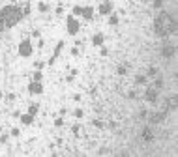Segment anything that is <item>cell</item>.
Instances as JSON below:
<instances>
[{
    "instance_id": "6da1fadb",
    "label": "cell",
    "mask_w": 178,
    "mask_h": 157,
    "mask_svg": "<svg viewBox=\"0 0 178 157\" xmlns=\"http://www.w3.org/2000/svg\"><path fill=\"white\" fill-rule=\"evenodd\" d=\"M154 32L161 37L175 34L176 32V19L167 11H160V15L154 19Z\"/></svg>"
},
{
    "instance_id": "7a4b0ae2",
    "label": "cell",
    "mask_w": 178,
    "mask_h": 157,
    "mask_svg": "<svg viewBox=\"0 0 178 157\" xmlns=\"http://www.w3.org/2000/svg\"><path fill=\"white\" fill-rule=\"evenodd\" d=\"M21 19H23V13H21V7L19 6H4L2 11H0V24L4 28L15 26Z\"/></svg>"
},
{
    "instance_id": "3957f363",
    "label": "cell",
    "mask_w": 178,
    "mask_h": 157,
    "mask_svg": "<svg viewBox=\"0 0 178 157\" xmlns=\"http://www.w3.org/2000/svg\"><path fill=\"white\" fill-rule=\"evenodd\" d=\"M32 51H34V49H32V43H30L28 39L21 41V45H19V54H21V56H24V58H26V56H32Z\"/></svg>"
},
{
    "instance_id": "277c9868",
    "label": "cell",
    "mask_w": 178,
    "mask_h": 157,
    "mask_svg": "<svg viewBox=\"0 0 178 157\" xmlns=\"http://www.w3.org/2000/svg\"><path fill=\"white\" fill-rule=\"evenodd\" d=\"M165 116H167V112H165V110L152 112V114H148V122H150L152 125H158V124H161V122L165 120Z\"/></svg>"
},
{
    "instance_id": "5b68a950",
    "label": "cell",
    "mask_w": 178,
    "mask_h": 157,
    "mask_svg": "<svg viewBox=\"0 0 178 157\" xmlns=\"http://www.w3.org/2000/svg\"><path fill=\"white\" fill-rule=\"evenodd\" d=\"M145 99H146L148 103H156V101H158V90H156L154 86H148L146 92H145Z\"/></svg>"
},
{
    "instance_id": "8992f818",
    "label": "cell",
    "mask_w": 178,
    "mask_h": 157,
    "mask_svg": "<svg viewBox=\"0 0 178 157\" xmlns=\"http://www.w3.org/2000/svg\"><path fill=\"white\" fill-rule=\"evenodd\" d=\"M68 32H69L71 36H75V34L79 32V22L75 21V17H69V19H68Z\"/></svg>"
},
{
    "instance_id": "52a82bcc",
    "label": "cell",
    "mask_w": 178,
    "mask_h": 157,
    "mask_svg": "<svg viewBox=\"0 0 178 157\" xmlns=\"http://www.w3.org/2000/svg\"><path fill=\"white\" fill-rule=\"evenodd\" d=\"M175 52H176L175 45H163V47H161V56H163V58H173Z\"/></svg>"
},
{
    "instance_id": "ba28073f",
    "label": "cell",
    "mask_w": 178,
    "mask_h": 157,
    "mask_svg": "<svg viewBox=\"0 0 178 157\" xmlns=\"http://www.w3.org/2000/svg\"><path fill=\"white\" fill-rule=\"evenodd\" d=\"M141 139H143V142H152V140H154V131H152V127H145V129L141 131Z\"/></svg>"
},
{
    "instance_id": "9c48e42d",
    "label": "cell",
    "mask_w": 178,
    "mask_h": 157,
    "mask_svg": "<svg viewBox=\"0 0 178 157\" xmlns=\"http://www.w3.org/2000/svg\"><path fill=\"white\" fill-rule=\"evenodd\" d=\"M176 105H178V97H176V96H171V97L165 101V109H163V110H165V112L175 110V109H176Z\"/></svg>"
},
{
    "instance_id": "30bf717a",
    "label": "cell",
    "mask_w": 178,
    "mask_h": 157,
    "mask_svg": "<svg viewBox=\"0 0 178 157\" xmlns=\"http://www.w3.org/2000/svg\"><path fill=\"white\" fill-rule=\"evenodd\" d=\"M28 90H30V94H41L43 92V86H41L39 81H32L30 86H28Z\"/></svg>"
},
{
    "instance_id": "8fae6325",
    "label": "cell",
    "mask_w": 178,
    "mask_h": 157,
    "mask_svg": "<svg viewBox=\"0 0 178 157\" xmlns=\"http://www.w3.org/2000/svg\"><path fill=\"white\" fill-rule=\"evenodd\" d=\"M111 9H113V6H111L109 2H103V4L99 6V13H101V15H109Z\"/></svg>"
},
{
    "instance_id": "7c38bea8",
    "label": "cell",
    "mask_w": 178,
    "mask_h": 157,
    "mask_svg": "<svg viewBox=\"0 0 178 157\" xmlns=\"http://www.w3.org/2000/svg\"><path fill=\"white\" fill-rule=\"evenodd\" d=\"M21 122H23V124H24V125H30V124H32V122H34V116H32V114H28V112H26V114H23V116H21Z\"/></svg>"
},
{
    "instance_id": "4fadbf2b",
    "label": "cell",
    "mask_w": 178,
    "mask_h": 157,
    "mask_svg": "<svg viewBox=\"0 0 178 157\" xmlns=\"http://www.w3.org/2000/svg\"><path fill=\"white\" fill-rule=\"evenodd\" d=\"M81 15H84V19H92L94 9H92V7H83V13H81Z\"/></svg>"
},
{
    "instance_id": "5bb4252c",
    "label": "cell",
    "mask_w": 178,
    "mask_h": 157,
    "mask_svg": "<svg viewBox=\"0 0 178 157\" xmlns=\"http://www.w3.org/2000/svg\"><path fill=\"white\" fill-rule=\"evenodd\" d=\"M92 43H94V45H101V43H103V34H96V36L92 37Z\"/></svg>"
},
{
    "instance_id": "9a60e30c",
    "label": "cell",
    "mask_w": 178,
    "mask_h": 157,
    "mask_svg": "<svg viewBox=\"0 0 178 157\" xmlns=\"http://www.w3.org/2000/svg\"><path fill=\"white\" fill-rule=\"evenodd\" d=\"M135 82H137L139 86H145V84H146V77H145V75H137V77H135Z\"/></svg>"
},
{
    "instance_id": "2e32d148",
    "label": "cell",
    "mask_w": 178,
    "mask_h": 157,
    "mask_svg": "<svg viewBox=\"0 0 178 157\" xmlns=\"http://www.w3.org/2000/svg\"><path fill=\"white\" fill-rule=\"evenodd\" d=\"M154 88H156L158 92H160V90L163 88V79H161V77H158V79L154 81Z\"/></svg>"
},
{
    "instance_id": "e0dca14e",
    "label": "cell",
    "mask_w": 178,
    "mask_h": 157,
    "mask_svg": "<svg viewBox=\"0 0 178 157\" xmlns=\"http://www.w3.org/2000/svg\"><path fill=\"white\" fill-rule=\"evenodd\" d=\"M21 13H23V17H26V15L30 13V4H24V6L21 7Z\"/></svg>"
},
{
    "instance_id": "ac0fdd59",
    "label": "cell",
    "mask_w": 178,
    "mask_h": 157,
    "mask_svg": "<svg viewBox=\"0 0 178 157\" xmlns=\"http://www.w3.org/2000/svg\"><path fill=\"white\" fill-rule=\"evenodd\" d=\"M116 73H118V75H126V73H128V66H126V64H124V66H118Z\"/></svg>"
},
{
    "instance_id": "d6986e66",
    "label": "cell",
    "mask_w": 178,
    "mask_h": 157,
    "mask_svg": "<svg viewBox=\"0 0 178 157\" xmlns=\"http://www.w3.org/2000/svg\"><path fill=\"white\" fill-rule=\"evenodd\" d=\"M38 109H39L38 105H30V107H28V114H32V116H34V114L38 112Z\"/></svg>"
},
{
    "instance_id": "ffe728a7",
    "label": "cell",
    "mask_w": 178,
    "mask_h": 157,
    "mask_svg": "<svg viewBox=\"0 0 178 157\" xmlns=\"http://www.w3.org/2000/svg\"><path fill=\"white\" fill-rule=\"evenodd\" d=\"M158 75V69L156 67H148V77H156Z\"/></svg>"
},
{
    "instance_id": "44dd1931",
    "label": "cell",
    "mask_w": 178,
    "mask_h": 157,
    "mask_svg": "<svg viewBox=\"0 0 178 157\" xmlns=\"http://www.w3.org/2000/svg\"><path fill=\"white\" fill-rule=\"evenodd\" d=\"M81 13H83V7L75 6V7H73V15H81Z\"/></svg>"
},
{
    "instance_id": "7402d4cb",
    "label": "cell",
    "mask_w": 178,
    "mask_h": 157,
    "mask_svg": "<svg viewBox=\"0 0 178 157\" xmlns=\"http://www.w3.org/2000/svg\"><path fill=\"white\" fill-rule=\"evenodd\" d=\"M161 6H163V2H161V0H154V7H156V9H160Z\"/></svg>"
},
{
    "instance_id": "603a6c76",
    "label": "cell",
    "mask_w": 178,
    "mask_h": 157,
    "mask_svg": "<svg viewBox=\"0 0 178 157\" xmlns=\"http://www.w3.org/2000/svg\"><path fill=\"white\" fill-rule=\"evenodd\" d=\"M109 22H111V24H116V22H118V17H116V15H113V17L109 19Z\"/></svg>"
},
{
    "instance_id": "cb8c5ba5",
    "label": "cell",
    "mask_w": 178,
    "mask_h": 157,
    "mask_svg": "<svg viewBox=\"0 0 178 157\" xmlns=\"http://www.w3.org/2000/svg\"><path fill=\"white\" fill-rule=\"evenodd\" d=\"M73 114H75V118H83V110H81V109H77Z\"/></svg>"
},
{
    "instance_id": "d4e9b609",
    "label": "cell",
    "mask_w": 178,
    "mask_h": 157,
    "mask_svg": "<svg viewBox=\"0 0 178 157\" xmlns=\"http://www.w3.org/2000/svg\"><path fill=\"white\" fill-rule=\"evenodd\" d=\"M34 81H41V73H39V71L34 73Z\"/></svg>"
},
{
    "instance_id": "484cf974",
    "label": "cell",
    "mask_w": 178,
    "mask_h": 157,
    "mask_svg": "<svg viewBox=\"0 0 178 157\" xmlns=\"http://www.w3.org/2000/svg\"><path fill=\"white\" fill-rule=\"evenodd\" d=\"M39 11H47V4L41 2V4H39Z\"/></svg>"
},
{
    "instance_id": "4316f807",
    "label": "cell",
    "mask_w": 178,
    "mask_h": 157,
    "mask_svg": "<svg viewBox=\"0 0 178 157\" xmlns=\"http://www.w3.org/2000/svg\"><path fill=\"white\" fill-rule=\"evenodd\" d=\"M62 124H64V120H60V118H58V120H56V122H54V125H56V127H60V125H62Z\"/></svg>"
},
{
    "instance_id": "83f0119b",
    "label": "cell",
    "mask_w": 178,
    "mask_h": 157,
    "mask_svg": "<svg viewBox=\"0 0 178 157\" xmlns=\"http://www.w3.org/2000/svg\"><path fill=\"white\" fill-rule=\"evenodd\" d=\"M94 125H96V127H103V124H101L99 120H94Z\"/></svg>"
},
{
    "instance_id": "f1b7e54d",
    "label": "cell",
    "mask_w": 178,
    "mask_h": 157,
    "mask_svg": "<svg viewBox=\"0 0 178 157\" xmlns=\"http://www.w3.org/2000/svg\"><path fill=\"white\" fill-rule=\"evenodd\" d=\"M148 116V110H141V118H146Z\"/></svg>"
},
{
    "instance_id": "f546056e",
    "label": "cell",
    "mask_w": 178,
    "mask_h": 157,
    "mask_svg": "<svg viewBox=\"0 0 178 157\" xmlns=\"http://www.w3.org/2000/svg\"><path fill=\"white\" fill-rule=\"evenodd\" d=\"M11 135L13 137H19V129H11Z\"/></svg>"
},
{
    "instance_id": "4dcf8cb0",
    "label": "cell",
    "mask_w": 178,
    "mask_h": 157,
    "mask_svg": "<svg viewBox=\"0 0 178 157\" xmlns=\"http://www.w3.org/2000/svg\"><path fill=\"white\" fill-rule=\"evenodd\" d=\"M0 99H2V92H0Z\"/></svg>"
},
{
    "instance_id": "1f68e13d",
    "label": "cell",
    "mask_w": 178,
    "mask_h": 157,
    "mask_svg": "<svg viewBox=\"0 0 178 157\" xmlns=\"http://www.w3.org/2000/svg\"><path fill=\"white\" fill-rule=\"evenodd\" d=\"M11 2H17V0H11Z\"/></svg>"
}]
</instances>
